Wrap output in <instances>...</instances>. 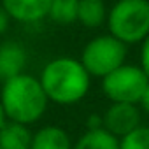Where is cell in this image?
<instances>
[{
    "instance_id": "5b68a950",
    "label": "cell",
    "mask_w": 149,
    "mask_h": 149,
    "mask_svg": "<svg viewBox=\"0 0 149 149\" xmlns=\"http://www.w3.org/2000/svg\"><path fill=\"white\" fill-rule=\"evenodd\" d=\"M149 77L135 63H123L102 77V91L109 102L139 104Z\"/></svg>"
},
{
    "instance_id": "7c38bea8",
    "label": "cell",
    "mask_w": 149,
    "mask_h": 149,
    "mask_svg": "<svg viewBox=\"0 0 149 149\" xmlns=\"http://www.w3.org/2000/svg\"><path fill=\"white\" fill-rule=\"evenodd\" d=\"M72 149H119V139L105 128L86 130L77 140H74Z\"/></svg>"
},
{
    "instance_id": "52a82bcc",
    "label": "cell",
    "mask_w": 149,
    "mask_h": 149,
    "mask_svg": "<svg viewBox=\"0 0 149 149\" xmlns=\"http://www.w3.org/2000/svg\"><path fill=\"white\" fill-rule=\"evenodd\" d=\"M13 21L33 25L47 18L51 0H0Z\"/></svg>"
},
{
    "instance_id": "ba28073f",
    "label": "cell",
    "mask_w": 149,
    "mask_h": 149,
    "mask_svg": "<svg viewBox=\"0 0 149 149\" xmlns=\"http://www.w3.org/2000/svg\"><path fill=\"white\" fill-rule=\"evenodd\" d=\"M28 65V53L18 40H6L0 44V83L18 74H23Z\"/></svg>"
},
{
    "instance_id": "4fadbf2b",
    "label": "cell",
    "mask_w": 149,
    "mask_h": 149,
    "mask_svg": "<svg viewBox=\"0 0 149 149\" xmlns=\"http://www.w3.org/2000/svg\"><path fill=\"white\" fill-rule=\"evenodd\" d=\"M79 0H51L47 18L56 25H72L77 21Z\"/></svg>"
},
{
    "instance_id": "8fae6325",
    "label": "cell",
    "mask_w": 149,
    "mask_h": 149,
    "mask_svg": "<svg viewBox=\"0 0 149 149\" xmlns=\"http://www.w3.org/2000/svg\"><path fill=\"white\" fill-rule=\"evenodd\" d=\"M107 6L104 0H79L77 7V23L90 30H97L105 25L107 19Z\"/></svg>"
},
{
    "instance_id": "e0dca14e",
    "label": "cell",
    "mask_w": 149,
    "mask_h": 149,
    "mask_svg": "<svg viewBox=\"0 0 149 149\" xmlns=\"http://www.w3.org/2000/svg\"><path fill=\"white\" fill-rule=\"evenodd\" d=\"M11 16L7 14V11L2 7V4H0V35H4V33H7V30H9V26H11Z\"/></svg>"
},
{
    "instance_id": "9a60e30c",
    "label": "cell",
    "mask_w": 149,
    "mask_h": 149,
    "mask_svg": "<svg viewBox=\"0 0 149 149\" xmlns=\"http://www.w3.org/2000/svg\"><path fill=\"white\" fill-rule=\"evenodd\" d=\"M139 65L149 77V35L140 42V63Z\"/></svg>"
},
{
    "instance_id": "6da1fadb",
    "label": "cell",
    "mask_w": 149,
    "mask_h": 149,
    "mask_svg": "<svg viewBox=\"0 0 149 149\" xmlns=\"http://www.w3.org/2000/svg\"><path fill=\"white\" fill-rule=\"evenodd\" d=\"M39 81L49 104L56 105H76L91 90V76L79 58L72 56L49 60L39 74Z\"/></svg>"
},
{
    "instance_id": "ac0fdd59",
    "label": "cell",
    "mask_w": 149,
    "mask_h": 149,
    "mask_svg": "<svg viewBox=\"0 0 149 149\" xmlns=\"http://www.w3.org/2000/svg\"><path fill=\"white\" fill-rule=\"evenodd\" d=\"M137 105H139V109H140L142 114L149 116V83H147V86H146V90H144V93H142V97H140V100H139Z\"/></svg>"
},
{
    "instance_id": "7a4b0ae2",
    "label": "cell",
    "mask_w": 149,
    "mask_h": 149,
    "mask_svg": "<svg viewBox=\"0 0 149 149\" xmlns=\"http://www.w3.org/2000/svg\"><path fill=\"white\" fill-rule=\"evenodd\" d=\"M0 104L9 121L32 126L46 114L49 100L39 77L23 72L2 83Z\"/></svg>"
},
{
    "instance_id": "d6986e66",
    "label": "cell",
    "mask_w": 149,
    "mask_h": 149,
    "mask_svg": "<svg viewBox=\"0 0 149 149\" xmlns=\"http://www.w3.org/2000/svg\"><path fill=\"white\" fill-rule=\"evenodd\" d=\"M6 121H7V118H6V112H4V109H2V104H0V128L4 126Z\"/></svg>"
},
{
    "instance_id": "8992f818",
    "label": "cell",
    "mask_w": 149,
    "mask_h": 149,
    "mask_svg": "<svg viewBox=\"0 0 149 149\" xmlns=\"http://www.w3.org/2000/svg\"><path fill=\"white\" fill-rule=\"evenodd\" d=\"M102 121L104 128L119 139L142 125V112L137 104L111 102V105L102 112Z\"/></svg>"
},
{
    "instance_id": "3957f363",
    "label": "cell",
    "mask_w": 149,
    "mask_h": 149,
    "mask_svg": "<svg viewBox=\"0 0 149 149\" xmlns=\"http://www.w3.org/2000/svg\"><path fill=\"white\" fill-rule=\"evenodd\" d=\"M107 32L126 46L140 44L149 35L147 0H116L107 11Z\"/></svg>"
},
{
    "instance_id": "30bf717a",
    "label": "cell",
    "mask_w": 149,
    "mask_h": 149,
    "mask_svg": "<svg viewBox=\"0 0 149 149\" xmlns=\"http://www.w3.org/2000/svg\"><path fill=\"white\" fill-rule=\"evenodd\" d=\"M33 132L28 125L6 121L0 128V149H30Z\"/></svg>"
},
{
    "instance_id": "5bb4252c",
    "label": "cell",
    "mask_w": 149,
    "mask_h": 149,
    "mask_svg": "<svg viewBox=\"0 0 149 149\" xmlns=\"http://www.w3.org/2000/svg\"><path fill=\"white\" fill-rule=\"evenodd\" d=\"M119 149H149V126L139 125L126 135L119 137Z\"/></svg>"
},
{
    "instance_id": "9c48e42d",
    "label": "cell",
    "mask_w": 149,
    "mask_h": 149,
    "mask_svg": "<svg viewBox=\"0 0 149 149\" xmlns=\"http://www.w3.org/2000/svg\"><path fill=\"white\" fill-rule=\"evenodd\" d=\"M70 133L58 125H46L33 132L30 149H72Z\"/></svg>"
},
{
    "instance_id": "ffe728a7",
    "label": "cell",
    "mask_w": 149,
    "mask_h": 149,
    "mask_svg": "<svg viewBox=\"0 0 149 149\" xmlns=\"http://www.w3.org/2000/svg\"><path fill=\"white\" fill-rule=\"evenodd\" d=\"M147 2H149V0H147Z\"/></svg>"
},
{
    "instance_id": "277c9868",
    "label": "cell",
    "mask_w": 149,
    "mask_h": 149,
    "mask_svg": "<svg viewBox=\"0 0 149 149\" xmlns=\"http://www.w3.org/2000/svg\"><path fill=\"white\" fill-rule=\"evenodd\" d=\"M126 54L128 46L107 32L95 35L84 44L79 61L91 77L102 79L119 65L126 63Z\"/></svg>"
},
{
    "instance_id": "2e32d148",
    "label": "cell",
    "mask_w": 149,
    "mask_h": 149,
    "mask_svg": "<svg viewBox=\"0 0 149 149\" xmlns=\"http://www.w3.org/2000/svg\"><path fill=\"white\" fill-rule=\"evenodd\" d=\"M86 130H97V128H104V121H102V114L98 112H91L86 119H84Z\"/></svg>"
}]
</instances>
